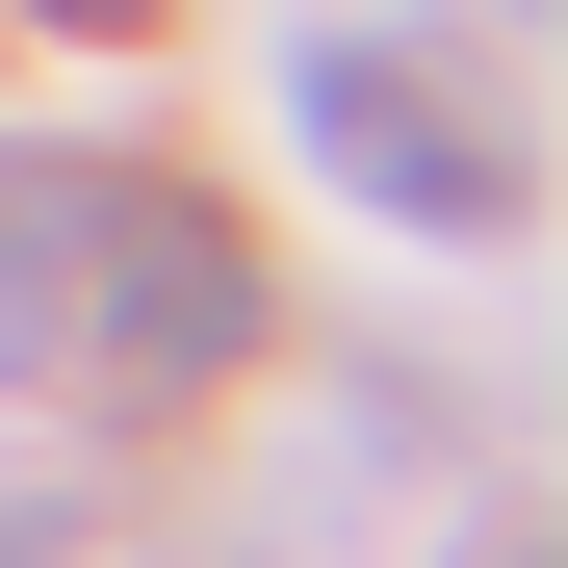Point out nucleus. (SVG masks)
<instances>
[{
	"mask_svg": "<svg viewBox=\"0 0 568 568\" xmlns=\"http://www.w3.org/2000/svg\"><path fill=\"white\" fill-rule=\"evenodd\" d=\"M491 568H542V542H491Z\"/></svg>",
	"mask_w": 568,
	"mask_h": 568,
	"instance_id": "nucleus-6",
	"label": "nucleus"
},
{
	"mask_svg": "<svg viewBox=\"0 0 568 568\" xmlns=\"http://www.w3.org/2000/svg\"><path fill=\"white\" fill-rule=\"evenodd\" d=\"M27 27H78V52H130V27H181V0H27Z\"/></svg>",
	"mask_w": 568,
	"mask_h": 568,
	"instance_id": "nucleus-4",
	"label": "nucleus"
},
{
	"mask_svg": "<svg viewBox=\"0 0 568 568\" xmlns=\"http://www.w3.org/2000/svg\"><path fill=\"white\" fill-rule=\"evenodd\" d=\"M284 130H311L388 233H439V258H491L542 207V155H517V104H491L465 27H311V52H284Z\"/></svg>",
	"mask_w": 568,
	"mask_h": 568,
	"instance_id": "nucleus-1",
	"label": "nucleus"
},
{
	"mask_svg": "<svg viewBox=\"0 0 568 568\" xmlns=\"http://www.w3.org/2000/svg\"><path fill=\"white\" fill-rule=\"evenodd\" d=\"M0 568H78V517H52V491H0Z\"/></svg>",
	"mask_w": 568,
	"mask_h": 568,
	"instance_id": "nucleus-5",
	"label": "nucleus"
},
{
	"mask_svg": "<svg viewBox=\"0 0 568 568\" xmlns=\"http://www.w3.org/2000/svg\"><path fill=\"white\" fill-rule=\"evenodd\" d=\"M78 233H104V155H0V388H52V311H78Z\"/></svg>",
	"mask_w": 568,
	"mask_h": 568,
	"instance_id": "nucleus-3",
	"label": "nucleus"
},
{
	"mask_svg": "<svg viewBox=\"0 0 568 568\" xmlns=\"http://www.w3.org/2000/svg\"><path fill=\"white\" fill-rule=\"evenodd\" d=\"M233 362H258V258L207 233V207H181V181H130L104 155V233H78V311H52V388H233Z\"/></svg>",
	"mask_w": 568,
	"mask_h": 568,
	"instance_id": "nucleus-2",
	"label": "nucleus"
}]
</instances>
